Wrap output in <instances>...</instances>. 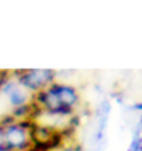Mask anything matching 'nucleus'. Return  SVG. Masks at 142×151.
<instances>
[{"label":"nucleus","mask_w":142,"mask_h":151,"mask_svg":"<svg viewBox=\"0 0 142 151\" xmlns=\"http://www.w3.org/2000/svg\"><path fill=\"white\" fill-rule=\"evenodd\" d=\"M15 81L22 88L32 95L48 88L55 83V70L52 69H23L15 70Z\"/></svg>","instance_id":"f257e3e1"},{"label":"nucleus","mask_w":142,"mask_h":151,"mask_svg":"<svg viewBox=\"0 0 142 151\" xmlns=\"http://www.w3.org/2000/svg\"><path fill=\"white\" fill-rule=\"evenodd\" d=\"M31 125L32 121H12L3 125L6 151H25L32 147Z\"/></svg>","instance_id":"f03ea898"},{"label":"nucleus","mask_w":142,"mask_h":151,"mask_svg":"<svg viewBox=\"0 0 142 151\" xmlns=\"http://www.w3.org/2000/svg\"><path fill=\"white\" fill-rule=\"evenodd\" d=\"M55 90H57V95L60 98V102L61 105L70 113H74L75 109L78 107L79 104V92L78 88L70 86V84H63V83H57L55 81Z\"/></svg>","instance_id":"7ed1b4c3"},{"label":"nucleus","mask_w":142,"mask_h":151,"mask_svg":"<svg viewBox=\"0 0 142 151\" xmlns=\"http://www.w3.org/2000/svg\"><path fill=\"white\" fill-rule=\"evenodd\" d=\"M8 99H9V104L12 105V109H19V107L26 105V104L31 101L28 92H25V88H22L20 86L15 87L14 90L8 95Z\"/></svg>","instance_id":"20e7f679"},{"label":"nucleus","mask_w":142,"mask_h":151,"mask_svg":"<svg viewBox=\"0 0 142 151\" xmlns=\"http://www.w3.org/2000/svg\"><path fill=\"white\" fill-rule=\"evenodd\" d=\"M112 111V104L109 99H104L99 105H98V114H110Z\"/></svg>","instance_id":"39448f33"},{"label":"nucleus","mask_w":142,"mask_h":151,"mask_svg":"<svg viewBox=\"0 0 142 151\" xmlns=\"http://www.w3.org/2000/svg\"><path fill=\"white\" fill-rule=\"evenodd\" d=\"M141 144H142V137H133V139H131V142H130L128 150H131V151H139Z\"/></svg>","instance_id":"423d86ee"},{"label":"nucleus","mask_w":142,"mask_h":151,"mask_svg":"<svg viewBox=\"0 0 142 151\" xmlns=\"http://www.w3.org/2000/svg\"><path fill=\"white\" fill-rule=\"evenodd\" d=\"M0 151H6V140H5V127L0 125Z\"/></svg>","instance_id":"0eeeda50"},{"label":"nucleus","mask_w":142,"mask_h":151,"mask_svg":"<svg viewBox=\"0 0 142 151\" xmlns=\"http://www.w3.org/2000/svg\"><path fill=\"white\" fill-rule=\"evenodd\" d=\"M130 109H131V110H136V111H142V102H138V104H135V105H131Z\"/></svg>","instance_id":"6e6552de"},{"label":"nucleus","mask_w":142,"mask_h":151,"mask_svg":"<svg viewBox=\"0 0 142 151\" xmlns=\"http://www.w3.org/2000/svg\"><path fill=\"white\" fill-rule=\"evenodd\" d=\"M25 151H44V150H41V148H37V147H31V148L25 150Z\"/></svg>","instance_id":"1a4fd4ad"},{"label":"nucleus","mask_w":142,"mask_h":151,"mask_svg":"<svg viewBox=\"0 0 142 151\" xmlns=\"http://www.w3.org/2000/svg\"><path fill=\"white\" fill-rule=\"evenodd\" d=\"M138 124H141V125H142V113H141V116H139V121H138Z\"/></svg>","instance_id":"9d476101"},{"label":"nucleus","mask_w":142,"mask_h":151,"mask_svg":"<svg viewBox=\"0 0 142 151\" xmlns=\"http://www.w3.org/2000/svg\"><path fill=\"white\" fill-rule=\"evenodd\" d=\"M139 151H142V144H141V148H139Z\"/></svg>","instance_id":"9b49d317"},{"label":"nucleus","mask_w":142,"mask_h":151,"mask_svg":"<svg viewBox=\"0 0 142 151\" xmlns=\"http://www.w3.org/2000/svg\"><path fill=\"white\" fill-rule=\"evenodd\" d=\"M0 118H2V116H0Z\"/></svg>","instance_id":"f8f14e48"}]
</instances>
